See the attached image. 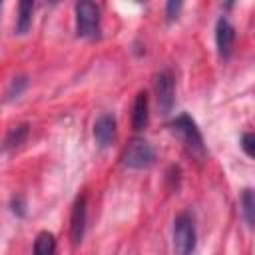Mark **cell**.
Returning a JSON list of instances; mask_svg holds the SVG:
<instances>
[{
  "mask_svg": "<svg viewBox=\"0 0 255 255\" xmlns=\"http://www.w3.org/2000/svg\"><path fill=\"white\" fill-rule=\"evenodd\" d=\"M171 237H173L175 255H193L195 245H197V231H195L193 215L189 211H181L175 215Z\"/></svg>",
  "mask_w": 255,
  "mask_h": 255,
  "instance_id": "cell-1",
  "label": "cell"
},
{
  "mask_svg": "<svg viewBox=\"0 0 255 255\" xmlns=\"http://www.w3.org/2000/svg\"><path fill=\"white\" fill-rule=\"evenodd\" d=\"M171 131L179 135V139L183 141V145L187 147V151L191 155H195L197 159H203L205 157V143H203V135L197 128V124L187 116V114H181L177 116L171 124H169Z\"/></svg>",
  "mask_w": 255,
  "mask_h": 255,
  "instance_id": "cell-2",
  "label": "cell"
},
{
  "mask_svg": "<svg viewBox=\"0 0 255 255\" xmlns=\"http://www.w3.org/2000/svg\"><path fill=\"white\" fill-rule=\"evenodd\" d=\"M153 161H155V151L149 145V141L143 137H133L122 153V163L129 169H145Z\"/></svg>",
  "mask_w": 255,
  "mask_h": 255,
  "instance_id": "cell-3",
  "label": "cell"
},
{
  "mask_svg": "<svg viewBox=\"0 0 255 255\" xmlns=\"http://www.w3.org/2000/svg\"><path fill=\"white\" fill-rule=\"evenodd\" d=\"M76 12V34L80 38H96L100 34V8L94 2H78Z\"/></svg>",
  "mask_w": 255,
  "mask_h": 255,
  "instance_id": "cell-4",
  "label": "cell"
},
{
  "mask_svg": "<svg viewBox=\"0 0 255 255\" xmlns=\"http://www.w3.org/2000/svg\"><path fill=\"white\" fill-rule=\"evenodd\" d=\"M153 90H155V104L161 116H167L173 110L175 104V78L171 70H161L153 78Z\"/></svg>",
  "mask_w": 255,
  "mask_h": 255,
  "instance_id": "cell-5",
  "label": "cell"
},
{
  "mask_svg": "<svg viewBox=\"0 0 255 255\" xmlns=\"http://www.w3.org/2000/svg\"><path fill=\"white\" fill-rule=\"evenodd\" d=\"M86 219H88V207H86V195L76 197L72 205V215H70V239L72 245H80L86 233Z\"/></svg>",
  "mask_w": 255,
  "mask_h": 255,
  "instance_id": "cell-6",
  "label": "cell"
},
{
  "mask_svg": "<svg viewBox=\"0 0 255 255\" xmlns=\"http://www.w3.org/2000/svg\"><path fill=\"white\" fill-rule=\"evenodd\" d=\"M215 44H217V52L223 60L231 58L233 44H235V28L227 18H219L215 24Z\"/></svg>",
  "mask_w": 255,
  "mask_h": 255,
  "instance_id": "cell-7",
  "label": "cell"
},
{
  "mask_svg": "<svg viewBox=\"0 0 255 255\" xmlns=\"http://www.w3.org/2000/svg\"><path fill=\"white\" fill-rule=\"evenodd\" d=\"M116 118L114 114H102L94 124V139L100 147H108L116 139Z\"/></svg>",
  "mask_w": 255,
  "mask_h": 255,
  "instance_id": "cell-8",
  "label": "cell"
},
{
  "mask_svg": "<svg viewBox=\"0 0 255 255\" xmlns=\"http://www.w3.org/2000/svg\"><path fill=\"white\" fill-rule=\"evenodd\" d=\"M149 120V102H147V94L145 92H137L135 100H133V108H131V128L135 131H141L147 126Z\"/></svg>",
  "mask_w": 255,
  "mask_h": 255,
  "instance_id": "cell-9",
  "label": "cell"
},
{
  "mask_svg": "<svg viewBox=\"0 0 255 255\" xmlns=\"http://www.w3.org/2000/svg\"><path fill=\"white\" fill-rule=\"evenodd\" d=\"M32 12H34V2L24 0L18 4V16H16V34H26L32 26Z\"/></svg>",
  "mask_w": 255,
  "mask_h": 255,
  "instance_id": "cell-10",
  "label": "cell"
},
{
  "mask_svg": "<svg viewBox=\"0 0 255 255\" xmlns=\"http://www.w3.org/2000/svg\"><path fill=\"white\" fill-rule=\"evenodd\" d=\"M26 135H28V124H18V126L10 128V131L6 133L4 141H2V151H8V149L18 147L20 143H24Z\"/></svg>",
  "mask_w": 255,
  "mask_h": 255,
  "instance_id": "cell-11",
  "label": "cell"
},
{
  "mask_svg": "<svg viewBox=\"0 0 255 255\" xmlns=\"http://www.w3.org/2000/svg\"><path fill=\"white\" fill-rule=\"evenodd\" d=\"M239 205H241V211H243V217H245L247 227H253V223H255V197H253V189L251 187H245L243 189L241 199H239Z\"/></svg>",
  "mask_w": 255,
  "mask_h": 255,
  "instance_id": "cell-12",
  "label": "cell"
},
{
  "mask_svg": "<svg viewBox=\"0 0 255 255\" xmlns=\"http://www.w3.org/2000/svg\"><path fill=\"white\" fill-rule=\"evenodd\" d=\"M56 253V239L50 231H40L34 241V255H54Z\"/></svg>",
  "mask_w": 255,
  "mask_h": 255,
  "instance_id": "cell-13",
  "label": "cell"
},
{
  "mask_svg": "<svg viewBox=\"0 0 255 255\" xmlns=\"http://www.w3.org/2000/svg\"><path fill=\"white\" fill-rule=\"evenodd\" d=\"M26 88H28V76H26V74L12 78V80H10V86H8V90H6L4 100H6V102H10V100L18 98V96H20V94H22Z\"/></svg>",
  "mask_w": 255,
  "mask_h": 255,
  "instance_id": "cell-14",
  "label": "cell"
},
{
  "mask_svg": "<svg viewBox=\"0 0 255 255\" xmlns=\"http://www.w3.org/2000/svg\"><path fill=\"white\" fill-rule=\"evenodd\" d=\"M10 209H12V213L16 215V217H26V199L22 197V195H16V197H12V201H10Z\"/></svg>",
  "mask_w": 255,
  "mask_h": 255,
  "instance_id": "cell-15",
  "label": "cell"
},
{
  "mask_svg": "<svg viewBox=\"0 0 255 255\" xmlns=\"http://www.w3.org/2000/svg\"><path fill=\"white\" fill-rule=\"evenodd\" d=\"M181 2L179 0H169L167 4H165V20L167 22H173L177 16H179V10H181Z\"/></svg>",
  "mask_w": 255,
  "mask_h": 255,
  "instance_id": "cell-16",
  "label": "cell"
},
{
  "mask_svg": "<svg viewBox=\"0 0 255 255\" xmlns=\"http://www.w3.org/2000/svg\"><path fill=\"white\" fill-rule=\"evenodd\" d=\"M253 141H255V135H253L251 131H245V133L241 135L239 145H241V149L245 151L247 157H253Z\"/></svg>",
  "mask_w": 255,
  "mask_h": 255,
  "instance_id": "cell-17",
  "label": "cell"
},
{
  "mask_svg": "<svg viewBox=\"0 0 255 255\" xmlns=\"http://www.w3.org/2000/svg\"><path fill=\"white\" fill-rule=\"evenodd\" d=\"M0 12H2V2H0Z\"/></svg>",
  "mask_w": 255,
  "mask_h": 255,
  "instance_id": "cell-18",
  "label": "cell"
}]
</instances>
